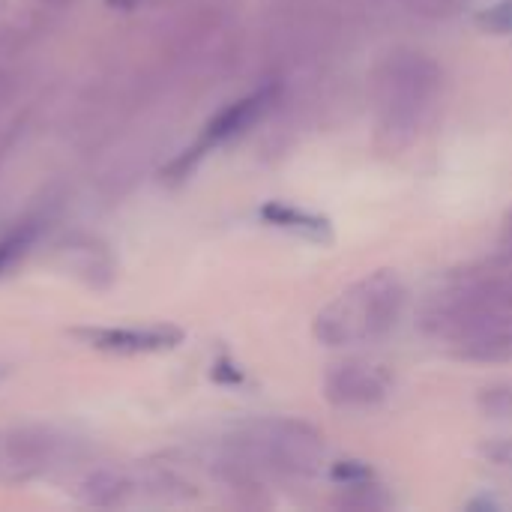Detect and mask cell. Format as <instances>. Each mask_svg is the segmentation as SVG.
<instances>
[{
    "label": "cell",
    "mask_w": 512,
    "mask_h": 512,
    "mask_svg": "<svg viewBox=\"0 0 512 512\" xmlns=\"http://www.w3.org/2000/svg\"><path fill=\"white\" fill-rule=\"evenodd\" d=\"M129 483L114 474V471H96L90 474L84 483H81V498L87 504H96V507H111V504H120L126 495H129Z\"/></svg>",
    "instance_id": "obj_11"
},
{
    "label": "cell",
    "mask_w": 512,
    "mask_h": 512,
    "mask_svg": "<svg viewBox=\"0 0 512 512\" xmlns=\"http://www.w3.org/2000/svg\"><path fill=\"white\" fill-rule=\"evenodd\" d=\"M480 453H483L492 465L512 471V438H489V441L480 444Z\"/></svg>",
    "instance_id": "obj_16"
},
{
    "label": "cell",
    "mask_w": 512,
    "mask_h": 512,
    "mask_svg": "<svg viewBox=\"0 0 512 512\" xmlns=\"http://www.w3.org/2000/svg\"><path fill=\"white\" fill-rule=\"evenodd\" d=\"M477 288L483 294V300L489 306H495L498 312H504L507 318H512V273L504 279H477Z\"/></svg>",
    "instance_id": "obj_13"
},
{
    "label": "cell",
    "mask_w": 512,
    "mask_h": 512,
    "mask_svg": "<svg viewBox=\"0 0 512 512\" xmlns=\"http://www.w3.org/2000/svg\"><path fill=\"white\" fill-rule=\"evenodd\" d=\"M63 456V438L45 429H3L0 432V483L21 486L42 477Z\"/></svg>",
    "instance_id": "obj_4"
},
{
    "label": "cell",
    "mask_w": 512,
    "mask_h": 512,
    "mask_svg": "<svg viewBox=\"0 0 512 512\" xmlns=\"http://www.w3.org/2000/svg\"><path fill=\"white\" fill-rule=\"evenodd\" d=\"M480 24L489 30H498V33H512V0L492 6L486 15H480Z\"/></svg>",
    "instance_id": "obj_18"
},
{
    "label": "cell",
    "mask_w": 512,
    "mask_h": 512,
    "mask_svg": "<svg viewBox=\"0 0 512 512\" xmlns=\"http://www.w3.org/2000/svg\"><path fill=\"white\" fill-rule=\"evenodd\" d=\"M270 102H273V90L264 87V90H258V93H252V96H246V99L228 105L216 120H210L207 138H204V141H207V144H216V141L234 138V135L243 132L249 123H255V120L264 114V108H267Z\"/></svg>",
    "instance_id": "obj_9"
},
{
    "label": "cell",
    "mask_w": 512,
    "mask_h": 512,
    "mask_svg": "<svg viewBox=\"0 0 512 512\" xmlns=\"http://www.w3.org/2000/svg\"><path fill=\"white\" fill-rule=\"evenodd\" d=\"M345 489H351V495L342 498V507H357V510H381V507H387V498L381 495L378 486H369V480L345 486Z\"/></svg>",
    "instance_id": "obj_14"
},
{
    "label": "cell",
    "mask_w": 512,
    "mask_h": 512,
    "mask_svg": "<svg viewBox=\"0 0 512 512\" xmlns=\"http://www.w3.org/2000/svg\"><path fill=\"white\" fill-rule=\"evenodd\" d=\"M390 393V375L366 360L333 363L324 375V396L336 408H375Z\"/></svg>",
    "instance_id": "obj_5"
},
{
    "label": "cell",
    "mask_w": 512,
    "mask_h": 512,
    "mask_svg": "<svg viewBox=\"0 0 512 512\" xmlns=\"http://www.w3.org/2000/svg\"><path fill=\"white\" fill-rule=\"evenodd\" d=\"M459 357L477 360V363H501L512 360V318H498L471 336L459 339Z\"/></svg>",
    "instance_id": "obj_8"
},
{
    "label": "cell",
    "mask_w": 512,
    "mask_h": 512,
    "mask_svg": "<svg viewBox=\"0 0 512 512\" xmlns=\"http://www.w3.org/2000/svg\"><path fill=\"white\" fill-rule=\"evenodd\" d=\"M321 456L324 435L303 420H264L240 438V462H255L276 474L312 477Z\"/></svg>",
    "instance_id": "obj_3"
},
{
    "label": "cell",
    "mask_w": 512,
    "mask_h": 512,
    "mask_svg": "<svg viewBox=\"0 0 512 512\" xmlns=\"http://www.w3.org/2000/svg\"><path fill=\"white\" fill-rule=\"evenodd\" d=\"M90 348L117 351V354H150L174 348L183 333L177 327H78L72 330Z\"/></svg>",
    "instance_id": "obj_6"
},
{
    "label": "cell",
    "mask_w": 512,
    "mask_h": 512,
    "mask_svg": "<svg viewBox=\"0 0 512 512\" xmlns=\"http://www.w3.org/2000/svg\"><path fill=\"white\" fill-rule=\"evenodd\" d=\"M6 375H9V369H6V366H0V381H3Z\"/></svg>",
    "instance_id": "obj_20"
},
{
    "label": "cell",
    "mask_w": 512,
    "mask_h": 512,
    "mask_svg": "<svg viewBox=\"0 0 512 512\" xmlns=\"http://www.w3.org/2000/svg\"><path fill=\"white\" fill-rule=\"evenodd\" d=\"M30 237H33V228L30 225H24V228H18V231H12L6 240H0V270H6L21 252H24V246L30 243Z\"/></svg>",
    "instance_id": "obj_15"
},
{
    "label": "cell",
    "mask_w": 512,
    "mask_h": 512,
    "mask_svg": "<svg viewBox=\"0 0 512 512\" xmlns=\"http://www.w3.org/2000/svg\"><path fill=\"white\" fill-rule=\"evenodd\" d=\"M405 285L393 270H375L351 285L315 318V339L330 348L378 342L393 333L405 309Z\"/></svg>",
    "instance_id": "obj_1"
},
{
    "label": "cell",
    "mask_w": 512,
    "mask_h": 512,
    "mask_svg": "<svg viewBox=\"0 0 512 512\" xmlns=\"http://www.w3.org/2000/svg\"><path fill=\"white\" fill-rule=\"evenodd\" d=\"M477 408L492 420L512 417V384H489L477 396Z\"/></svg>",
    "instance_id": "obj_12"
},
{
    "label": "cell",
    "mask_w": 512,
    "mask_h": 512,
    "mask_svg": "<svg viewBox=\"0 0 512 512\" xmlns=\"http://www.w3.org/2000/svg\"><path fill=\"white\" fill-rule=\"evenodd\" d=\"M330 477H333L336 483L354 486V483H366V480H372V468H369V465H363V462H339V465H333Z\"/></svg>",
    "instance_id": "obj_17"
},
{
    "label": "cell",
    "mask_w": 512,
    "mask_h": 512,
    "mask_svg": "<svg viewBox=\"0 0 512 512\" xmlns=\"http://www.w3.org/2000/svg\"><path fill=\"white\" fill-rule=\"evenodd\" d=\"M57 261L63 264V270H69L72 276H78L96 288H102L114 279V264H111L105 246L99 240H90V237L63 240L57 246Z\"/></svg>",
    "instance_id": "obj_7"
},
{
    "label": "cell",
    "mask_w": 512,
    "mask_h": 512,
    "mask_svg": "<svg viewBox=\"0 0 512 512\" xmlns=\"http://www.w3.org/2000/svg\"><path fill=\"white\" fill-rule=\"evenodd\" d=\"M441 69L435 60L417 51H399L387 63L384 75V111H381V138H390V147H405L420 132L423 114L438 93Z\"/></svg>",
    "instance_id": "obj_2"
},
{
    "label": "cell",
    "mask_w": 512,
    "mask_h": 512,
    "mask_svg": "<svg viewBox=\"0 0 512 512\" xmlns=\"http://www.w3.org/2000/svg\"><path fill=\"white\" fill-rule=\"evenodd\" d=\"M504 249H507V255H512V222L507 225V231H504Z\"/></svg>",
    "instance_id": "obj_19"
},
{
    "label": "cell",
    "mask_w": 512,
    "mask_h": 512,
    "mask_svg": "<svg viewBox=\"0 0 512 512\" xmlns=\"http://www.w3.org/2000/svg\"><path fill=\"white\" fill-rule=\"evenodd\" d=\"M261 216L276 225V228H285V231H294V234H303L309 240H318V243H327L333 237L330 231V222L318 213H309V210H300V207H291V204H282V201H273V204H264Z\"/></svg>",
    "instance_id": "obj_10"
}]
</instances>
